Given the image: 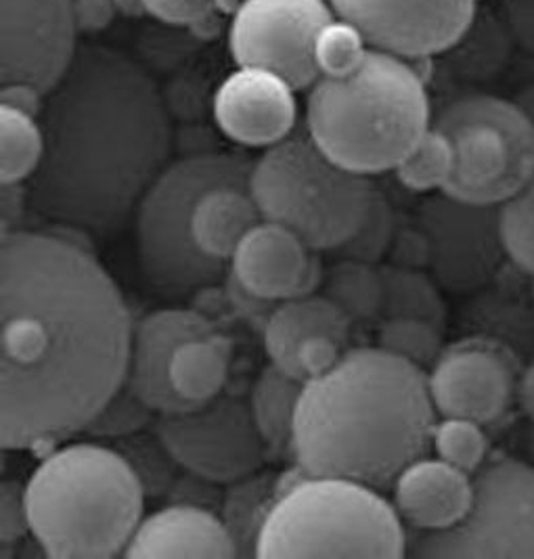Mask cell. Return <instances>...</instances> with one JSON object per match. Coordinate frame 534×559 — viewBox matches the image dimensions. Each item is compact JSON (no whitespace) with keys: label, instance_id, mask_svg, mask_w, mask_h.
Here are the masks:
<instances>
[{"label":"cell","instance_id":"1","mask_svg":"<svg viewBox=\"0 0 534 559\" xmlns=\"http://www.w3.org/2000/svg\"><path fill=\"white\" fill-rule=\"evenodd\" d=\"M0 255V442L26 451L84 432L127 383L134 323L76 241L17 230Z\"/></svg>","mask_w":534,"mask_h":559},{"label":"cell","instance_id":"2","mask_svg":"<svg viewBox=\"0 0 534 559\" xmlns=\"http://www.w3.org/2000/svg\"><path fill=\"white\" fill-rule=\"evenodd\" d=\"M45 155L27 180L36 214L93 237L124 229L170 164V114L127 52L82 45L38 118Z\"/></svg>","mask_w":534,"mask_h":559},{"label":"cell","instance_id":"3","mask_svg":"<svg viewBox=\"0 0 534 559\" xmlns=\"http://www.w3.org/2000/svg\"><path fill=\"white\" fill-rule=\"evenodd\" d=\"M428 373L383 348H356L305 383L292 457L308 476L392 488L432 447Z\"/></svg>","mask_w":534,"mask_h":559},{"label":"cell","instance_id":"4","mask_svg":"<svg viewBox=\"0 0 534 559\" xmlns=\"http://www.w3.org/2000/svg\"><path fill=\"white\" fill-rule=\"evenodd\" d=\"M432 127L426 78L405 57L369 47L346 76L308 91L306 132L337 166L376 177L394 170Z\"/></svg>","mask_w":534,"mask_h":559},{"label":"cell","instance_id":"5","mask_svg":"<svg viewBox=\"0 0 534 559\" xmlns=\"http://www.w3.org/2000/svg\"><path fill=\"white\" fill-rule=\"evenodd\" d=\"M145 497L118 449L68 444L43 459L26 483L29 531L47 558L124 556L143 520Z\"/></svg>","mask_w":534,"mask_h":559},{"label":"cell","instance_id":"6","mask_svg":"<svg viewBox=\"0 0 534 559\" xmlns=\"http://www.w3.org/2000/svg\"><path fill=\"white\" fill-rule=\"evenodd\" d=\"M396 508L367 484L308 476L285 486L256 543V558H382L407 556Z\"/></svg>","mask_w":534,"mask_h":559},{"label":"cell","instance_id":"7","mask_svg":"<svg viewBox=\"0 0 534 559\" xmlns=\"http://www.w3.org/2000/svg\"><path fill=\"white\" fill-rule=\"evenodd\" d=\"M252 170L244 153L205 152L170 162L155 178L134 212L139 266L153 292L178 300L227 277L229 262L195 246L193 210L214 187H250Z\"/></svg>","mask_w":534,"mask_h":559},{"label":"cell","instance_id":"8","mask_svg":"<svg viewBox=\"0 0 534 559\" xmlns=\"http://www.w3.org/2000/svg\"><path fill=\"white\" fill-rule=\"evenodd\" d=\"M376 182L351 173L294 132L254 162L250 191L264 221L294 230L312 252H335L360 225Z\"/></svg>","mask_w":534,"mask_h":559},{"label":"cell","instance_id":"9","mask_svg":"<svg viewBox=\"0 0 534 559\" xmlns=\"http://www.w3.org/2000/svg\"><path fill=\"white\" fill-rule=\"evenodd\" d=\"M453 145L455 170L444 193L478 205H501L534 178V120L520 103L465 93L432 116Z\"/></svg>","mask_w":534,"mask_h":559},{"label":"cell","instance_id":"10","mask_svg":"<svg viewBox=\"0 0 534 559\" xmlns=\"http://www.w3.org/2000/svg\"><path fill=\"white\" fill-rule=\"evenodd\" d=\"M413 556L426 559L534 558V465L501 459L474 474V501L458 526L424 533Z\"/></svg>","mask_w":534,"mask_h":559},{"label":"cell","instance_id":"11","mask_svg":"<svg viewBox=\"0 0 534 559\" xmlns=\"http://www.w3.org/2000/svg\"><path fill=\"white\" fill-rule=\"evenodd\" d=\"M155 433L182 472L212 484L229 486L254 476L269 453L250 403L237 396L159 415Z\"/></svg>","mask_w":534,"mask_h":559},{"label":"cell","instance_id":"12","mask_svg":"<svg viewBox=\"0 0 534 559\" xmlns=\"http://www.w3.org/2000/svg\"><path fill=\"white\" fill-rule=\"evenodd\" d=\"M337 15L330 0H241L229 29V51L239 68H260L294 91H310L321 78L317 40Z\"/></svg>","mask_w":534,"mask_h":559},{"label":"cell","instance_id":"13","mask_svg":"<svg viewBox=\"0 0 534 559\" xmlns=\"http://www.w3.org/2000/svg\"><path fill=\"white\" fill-rule=\"evenodd\" d=\"M415 223L430 243L428 269L449 292L467 294L483 287L508 255L499 205L467 204L438 191L422 202Z\"/></svg>","mask_w":534,"mask_h":559},{"label":"cell","instance_id":"14","mask_svg":"<svg viewBox=\"0 0 534 559\" xmlns=\"http://www.w3.org/2000/svg\"><path fill=\"white\" fill-rule=\"evenodd\" d=\"M337 20L355 26L373 49L432 59L449 51L480 11V0H330Z\"/></svg>","mask_w":534,"mask_h":559},{"label":"cell","instance_id":"15","mask_svg":"<svg viewBox=\"0 0 534 559\" xmlns=\"http://www.w3.org/2000/svg\"><path fill=\"white\" fill-rule=\"evenodd\" d=\"M0 84L49 95L80 49L74 0H0Z\"/></svg>","mask_w":534,"mask_h":559},{"label":"cell","instance_id":"16","mask_svg":"<svg viewBox=\"0 0 534 559\" xmlns=\"http://www.w3.org/2000/svg\"><path fill=\"white\" fill-rule=\"evenodd\" d=\"M434 407L440 417L478 424L497 421L515 394V376L508 358L480 342L447 348L428 373Z\"/></svg>","mask_w":534,"mask_h":559},{"label":"cell","instance_id":"17","mask_svg":"<svg viewBox=\"0 0 534 559\" xmlns=\"http://www.w3.org/2000/svg\"><path fill=\"white\" fill-rule=\"evenodd\" d=\"M294 93L292 84L269 70L239 68L214 95L216 127L237 145L269 150L296 130Z\"/></svg>","mask_w":534,"mask_h":559},{"label":"cell","instance_id":"18","mask_svg":"<svg viewBox=\"0 0 534 559\" xmlns=\"http://www.w3.org/2000/svg\"><path fill=\"white\" fill-rule=\"evenodd\" d=\"M229 271L256 296L280 305L321 289L325 266L294 230L262 221L239 243Z\"/></svg>","mask_w":534,"mask_h":559},{"label":"cell","instance_id":"19","mask_svg":"<svg viewBox=\"0 0 534 559\" xmlns=\"http://www.w3.org/2000/svg\"><path fill=\"white\" fill-rule=\"evenodd\" d=\"M216 331L214 321L189 308H162L134 323L127 385L157 415L193 408L170 382V362L178 346Z\"/></svg>","mask_w":534,"mask_h":559},{"label":"cell","instance_id":"20","mask_svg":"<svg viewBox=\"0 0 534 559\" xmlns=\"http://www.w3.org/2000/svg\"><path fill=\"white\" fill-rule=\"evenodd\" d=\"M474 501V476L442 459L422 457L392 484V506L419 533H444L467 515Z\"/></svg>","mask_w":534,"mask_h":559},{"label":"cell","instance_id":"21","mask_svg":"<svg viewBox=\"0 0 534 559\" xmlns=\"http://www.w3.org/2000/svg\"><path fill=\"white\" fill-rule=\"evenodd\" d=\"M124 558H239L223 518L214 511L175 503L143 518Z\"/></svg>","mask_w":534,"mask_h":559},{"label":"cell","instance_id":"22","mask_svg":"<svg viewBox=\"0 0 534 559\" xmlns=\"http://www.w3.org/2000/svg\"><path fill=\"white\" fill-rule=\"evenodd\" d=\"M351 325L353 321L323 294L283 300L275 306L262 331L264 350L273 365L292 376L294 358L305 342L328 335L346 344Z\"/></svg>","mask_w":534,"mask_h":559},{"label":"cell","instance_id":"23","mask_svg":"<svg viewBox=\"0 0 534 559\" xmlns=\"http://www.w3.org/2000/svg\"><path fill=\"white\" fill-rule=\"evenodd\" d=\"M264 221L250 187L223 185L205 191L191 221L195 246L214 260L230 262L244 237Z\"/></svg>","mask_w":534,"mask_h":559},{"label":"cell","instance_id":"24","mask_svg":"<svg viewBox=\"0 0 534 559\" xmlns=\"http://www.w3.org/2000/svg\"><path fill=\"white\" fill-rule=\"evenodd\" d=\"M233 344L221 331L182 342L170 362V382L191 407L221 396L229 380Z\"/></svg>","mask_w":534,"mask_h":559},{"label":"cell","instance_id":"25","mask_svg":"<svg viewBox=\"0 0 534 559\" xmlns=\"http://www.w3.org/2000/svg\"><path fill=\"white\" fill-rule=\"evenodd\" d=\"M305 382L269 362L252 388L250 408L269 451L292 453L296 411Z\"/></svg>","mask_w":534,"mask_h":559},{"label":"cell","instance_id":"26","mask_svg":"<svg viewBox=\"0 0 534 559\" xmlns=\"http://www.w3.org/2000/svg\"><path fill=\"white\" fill-rule=\"evenodd\" d=\"M321 294L353 323L382 317L383 280L378 264L337 255V260L325 266Z\"/></svg>","mask_w":534,"mask_h":559},{"label":"cell","instance_id":"27","mask_svg":"<svg viewBox=\"0 0 534 559\" xmlns=\"http://www.w3.org/2000/svg\"><path fill=\"white\" fill-rule=\"evenodd\" d=\"M280 497V478L273 474H254L229 484L223 497V522L227 526L239 558L254 556L260 528Z\"/></svg>","mask_w":534,"mask_h":559},{"label":"cell","instance_id":"28","mask_svg":"<svg viewBox=\"0 0 534 559\" xmlns=\"http://www.w3.org/2000/svg\"><path fill=\"white\" fill-rule=\"evenodd\" d=\"M383 280L382 319H422L444 328L447 305L440 283L422 269L399 264L380 266Z\"/></svg>","mask_w":534,"mask_h":559},{"label":"cell","instance_id":"29","mask_svg":"<svg viewBox=\"0 0 534 559\" xmlns=\"http://www.w3.org/2000/svg\"><path fill=\"white\" fill-rule=\"evenodd\" d=\"M45 155V134L38 118L0 105V182H27Z\"/></svg>","mask_w":534,"mask_h":559},{"label":"cell","instance_id":"30","mask_svg":"<svg viewBox=\"0 0 534 559\" xmlns=\"http://www.w3.org/2000/svg\"><path fill=\"white\" fill-rule=\"evenodd\" d=\"M455 170V153L451 141L438 130H430L394 168V177L413 193L444 191Z\"/></svg>","mask_w":534,"mask_h":559},{"label":"cell","instance_id":"31","mask_svg":"<svg viewBox=\"0 0 534 559\" xmlns=\"http://www.w3.org/2000/svg\"><path fill=\"white\" fill-rule=\"evenodd\" d=\"M396 227L399 216L394 212V205L390 204L388 195L376 185L360 225L356 227L353 237L335 250V254L380 264L390 252Z\"/></svg>","mask_w":534,"mask_h":559},{"label":"cell","instance_id":"32","mask_svg":"<svg viewBox=\"0 0 534 559\" xmlns=\"http://www.w3.org/2000/svg\"><path fill=\"white\" fill-rule=\"evenodd\" d=\"M132 469L137 472L139 480L143 484V490L147 497H164L173 492L178 483V461L170 455L166 444L159 440L157 433L145 436L137 433L120 440L116 447Z\"/></svg>","mask_w":534,"mask_h":559},{"label":"cell","instance_id":"33","mask_svg":"<svg viewBox=\"0 0 534 559\" xmlns=\"http://www.w3.org/2000/svg\"><path fill=\"white\" fill-rule=\"evenodd\" d=\"M444 328L422 319H383L378 330L380 348L403 356L424 371L444 353Z\"/></svg>","mask_w":534,"mask_h":559},{"label":"cell","instance_id":"34","mask_svg":"<svg viewBox=\"0 0 534 559\" xmlns=\"http://www.w3.org/2000/svg\"><path fill=\"white\" fill-rule=\"evenodd\" d=\"M432 449L436 457L474 476L488 455V438L478 421L442 417L434 426Z\"/></svg>","mask_w":534,"mask_h":559},{"label":"cell","instance_id":"35","mask_svg":"<svg viewBox=\"0 0 534 559\" xmlns=\"http://www.w3.org/2000/svg\"><path fill=\"white\" fill-rule=\"evenodd\" d=\"M499 225L509 260L534 275V178L499 205Z\"/></svg>","mask_w":534,"mask_h":559},{"label":"cell","instance_id":"36","mask_svg":"<svg viewBox=\"0 0 534 559\" xmlns=\"http://www.w3.org/2000/svg\"><path fill=\"white\" fill-rule=\"evenodd\" d=\"M155 415L157 413L124 383L84 428V433L99 440H124L145 432L155 421Z\"/></svg>","mask_w":534,"mask_h":559},{"label":"cell","instance_id":"37","mask_svg":"<svg viewBox=\"0 0 534 559\" xmlns=\"http://www.w3.org/2000/svg\"><path fill=\"white\" fill-rule=\"evenodd\" d=\"M369 45L348 22L335 20L317 40V66L321 76H346L363 61Z\"/></svg>","mask_w":534,"mask_h":559},{"label":"cell","instance_id":"38","mask_svg":"<svg viewBox=\"0 0 534 559\" xmlns=\"http://www.w3.org/2000/svg\"><path fill=\"white\" fill-rule=\"evenodd\" d=\"M27 536H32V531L26 484L4 478L0 486V543L2 547H15Z\"/></svg>","mask_w":534,"mask_h":559},{"label":"cell","instance_id":"39","mask_svg":"<svg viewBox=\"0 0 534 559\" xmlns=\"http://www.w3.org/2000/svg\"><path fill=\"white\" fill-rule=\"evenodd\" d=\"M344 346L346 344L328 337V335L308 340L296 353L292 376L305 383L325 376L344 356Z\"/></svg>","mask_w":534,"mask_h":559},{"label":"cell","instance_id":"40","mask_svg":"<svg viewBox=\"0 0 534 559\" xmlns=\"http://www.w3.org/2000/svg\"><path fill=\"white\" fill-rule=\"evenodd\" d=\"M147 15L162 24L191 27L205 24L214 11L216 0H143Z\"/></svg>","mask_w":534,"mask_h":559},{"label":"cell","instance_id":"41","mask_svg":"<svg viewBox=\"0 0 534 559\" xmlns=\"http://www.w3.org/2000/svg\"><path fill=\"white\" fill-rule=\"evenodd\" d=\"M390 264L408 266V269H424L430 264V243L426 233L419 229V225H401L396 227L390 252Z\"/></svg>","mask_w":534,"mask_h":559},{"label":"cell","instance_id":"42","mask_svg":"<svg viewBox=\"0 0 534 559\" xmlns=\"http://www.w3.org/2000/svg\"><path fill=\"white\" fill-rule=\"evenodd\" d=\"M227 298H229L230 306L235 308V312L260 331H264L269 317L273 314V310L277 306V302L256 296L254 292H250L246 285H241L239 281L235 280V275L230 271L227 273Z\"/></svg>","mask_w":534,"mask_h":559},{"label":"cell","instance_id":"43","mask_svg":"<svg viewBox=\"0 0 534 559\" xmlns=\"http://www.w3.org/2000/svg\"><path fill=\"white\" fill-rule=\"evenodd\" d=\"M501 17L513 40L534 52V0H501Z\"/></svg>","mask_w":534,"mask_h":559},{"label":"cell","instance_id":"44","mask_svg":"<svg viewBox=\"0 0 534 559\" xmlns=\"http://www.w3.org/2000/svg\"><path fill=\"white\" fill-rule=\"evenodd\" d=\"M0 200H2V235L27 230L24 223H26L27 214L34 210L29 204L26 182L2 185Z\"/></svg>","mask_w":534,"mask_h":559},{"label":"cell","instance_id":"45","mask_svg":"<svg viewBox=\"0 0 534 559\" xmlns=\"http://www.w3.org/2000/svg\"><path fill=\"white\" fill-rule=\"evenodd\" d=\"M76 26L80 34H99L114 24L118 9L114 0H74Z\"/></svg>","mask_w":534,"mask_h":559},{"label":"cell","instance_id":"46","mask_svg":"<svg viewBox=\"0 0 534 559\" xmlns=\"http://www.w3.org/2000/svg\"><path fill=\"white\" fill-rule=\"evenodd\" d=\"M45 99H47V95L32 84H24V82L0 84V105L13 107L17 111H24L27 116L40 118Z\"/></svg>","mask_w":534,"mask_h":559},{"label":"cell","instance_id":"47","mask_svg":"<svg viewBox=\"0 0 534 559\" xmlns=\"http://www.w3.org/2000/svg\"><path fill=\"white\" fill-rule=\"evenodd\" d=\"M515 394H518L522 411L534 421V365H531L522 373L520 382L515 383Z\"/></svg>","mask_w":534,"mask_h":559},{"label":"cell","instance_id":"48","mask_svg":"<svg viewBox=\"0 0 534 559\" xmlns=\"http://www.w3.org/2000/svg\"><path fill=\"white\" fill-rule=\"evenodd\" d=\"M116 9L120 15L124 17H132V20H139V17H145L147 15V9H145V2L143 0H114Z\"/></svg>","mask_w":534,"mask_h":559}]
</instances>
